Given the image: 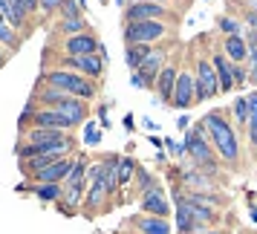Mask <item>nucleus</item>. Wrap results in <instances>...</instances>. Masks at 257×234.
Instances as JSON below:
<instances>
[{"instance_id": "nucleus-1", "label": "nucleus", "mask_w": 257, "mask_h": 234, "mask_svg": "<svg viewBox=\"0 0 257 234\" xmlns=\"http://www.w3.org/2000/svg\"><path fill=\"white\" fill-rule=\"evenodd\" d=\"M202 130H208V136L214 139V148L222 153V159H228V162L240 159V142L234 136L231 125L220 113H208V116L202 119Z\"/></svg>"}, {"instance_id": "nucleus-2", "label": "nucleus", "mask_w": 257, "mask_h": 234, "mask_svg": "<svg viewBox=\"0 0 257 234\" xmlns=\"http://www.w3.org/2000/svg\"><path fill=\"white\" fill-rule=\"evenodd\" d=\"M47 84L52 90H61L67 95H78V98H93V81H87L84 75L78 72H64V70H55L47 75Z\"/></svg>"}, {"instance_id": "nucleus-3", "label": "nucleus", "mask_w": 257, "mask_h": 234, "mask_svg": "<svg viewBox=\"0 0 257 234\" xmlns=\"http://www.w3.org/2000/svg\"><path fill=\"white\" fill-rule=\"evenodd\" d=\"M41 98H44L52 110H61L72 125H78V122L87 116V107H84V101L78 95H67V93H61V90H47Z\"/></svg>"}, {"instance_id": "nucleus-4", "label": "nucleus", "mask_w": 257, "mask_h": 234, "mask_svg": "<svg viewBox=\"0 0 257 234\" xmlns=\"http://www.w3.org/2000/svg\"><path fill=\"white\" fill-rule=\"evenodd\" d=\"M197 101H208L220 93V78H217V70H214V61H197Z\"/></svg>"}, {"instance_id": "nucleus-5", "label": "nucleus", "mask_w": 257, "mask_h": 234, "mask_svg": "<svg viewBox=\"0 0 257 234\" xmlns=\"http://www.w3.org/2000/svg\"><path fill=\"white\" fill-rule=\"evenodd\" d=\"M165 35V26L159 21H139V24H127L124 26V41L127 47H136V44H153Z\"/></svg>"}, {"instance_id": "nucleus-6", "label": "nucleus", "mask_w": 257, "mask_h": 234, "mask_svg": "<svg viewBox=\"0 0 257 234\" xmlns=\"http://www.w3.org/2000/svg\"><path fill=\"white\" fill-rule=\"evenodd\" d=\"M72 142L64 136L58 142H38V145H26L21 148V159H38V156H61L64 151H70Z\"/></svg>"}, {"instance_id": "nucleus-7", "label": "nucleus", "mask_w": 257, "mask_h": 234, "mask_svg": "<svg viewBox=\"0 0 257 234\" xmlns=\"http://www.w3.org/2000/svg\"><path fill=\"white\" fill-rule=\"evenodd\" d=\"M185 151L197 165H205V168L214 165V153H211L208 142L202 139V133H185Z\"/></svg>"}, {"instance_id": "nucleus-8", "label": "nucleus", "mask_w": 257, "mask_h": 234, "mask_svg": "<svg viewBox=\"0 0 257 234\" xmlns=\"http://www.w3.org/2000/svg\"><path fill=\"white\" fill-rule=\"evenodd\" d=\"M165 15L162 3H130L124 9V21L127 24H139V21H156Z\"/></svg>"}, {"instance_id": "nucleus-9", "label": "nucleus", "mask_w": 257, "mask_h": 234, "mask_svg": "<svg viewBox=\"0 0 257 234\" xmlns=\"http://www.w3.org/2000/svg\"><path fill=\"white\" fill-rule=\"evenodd\" d=\"M197 101V78H191V72H179L174 90V104L176 107H191Z\"/></svg>"}, {"instance_id": "nucleus-10", "label": "nucleus", "mask_w": 257, "mask_h": 234, "mask_svg": "<svg viewBox=\"0 0 257 234\" xmlns=\"http://www.w3.org/2000/svg\"><path fill=\"white\" fill-rule=\"evenodd\" d=\"M32 119H35V128H49V130H70L72 122L61 110H52V107H47V110H38V113H32Z\"/></svg>"}, {"instance_id": "nucleus-11", "label": "nucleus", "mask_w": 257, "mask_h": 234, "mask_svg": "<svg viewBox=\"0 0 257 234\" xmlns=\"http://www.w3.org/2000/svg\"><path fill=\"white\" fill-rule=\"evenodd\" d=\"M72 165H75V162H70V159H61V162L49 165V168H44V171H38L35 179L41 182V185H55V182H64V179L70 176Z\"/></svg>"}, {"instance_id": "nucleus-12", "label": "nucleus", "mask_w": 257, "mask_h": 234, "mask_svg": "<svg viewBox=\"0 0 257 234\" xmlns=\"http://www.w3.org/2000/svg\"><path fill=\"white\" fill-rule=\"evenodd\" d=\"M64 67H72L75 72H84V75H93V78H98L101 75V61H98V55H67V61H64Z\"/></svg>"}, {"instance_id": "nucleus-13", "label": "nucleus", "mask_w": 257, "mask_h": 234, "mask_svg": "<svg viewBox=\"0 0 257 234\" xmlns=\"http://www.w3.org/2000/svg\"><path fill=\"white\" fill-rule=\"evenodd\" d=\"M64 49H67V55H95V49H98V41H95L93 35H70L67 38V44H64Z\"/></svg>"}, {"instance_id": "nucleus-14", "label": "nucleus", "mask_w": 257, "mask_h": 234, "mask_svg": "<svg viewBox=\"0 0 257 234\" xmlns=\"http://www.w3.org/2000/svg\"><path fill=\"white\" fill-rule=\"evenodd\" d=\"M142 211H145V214H153V217H168L171 205H168V199L162 197L159 188H151V191L142 197Z\"/></svg>"}, {"instance_id": "nucleus-15", "label": "nucleus", "mask_w": 257, "mask_h": 234, "mask_svg": "<svg viewBox=\"0 0 257 234\" xmlns=\"http://www.w3.org/2000/svg\"><path fill=\"white\" fill-rule=\"evenodd\" d=\"M176 78H179L176 67H165V70L159 72V78H156V90H159V98H162V101H171V104H174Z\"/></svg>"}, {"instance_id": "nucleus-16", "label": "nucleus", "mask_w": 257, "mask_h": 234, "mask_svg": "<svg viewBox=\"0 0 257 234\" xmlns=\"http://www.w3.org/2000/svg\"><path fill=\"white\" fill-rule=\"evenodd\" d=\"M214 70L220 78V93L234 87V61H228V55H214Z\"/></svg>"}, {"instance_id": "nucleus-17", "label": "nucleus", "mask_w": 257, "mask_h": 234, "mask_svg": "<svg viewBox=\"0 0 257 234\" xmlns=\"http://www.w3.org/2000/svg\"><path fill=\"white\" fill-rule=\"evenodd\" d=\"M162 64H165V52H162V49H153L151 55L145 58V64L139 67V72L145 75V78H148V84H151L153 78H159V72L165 70Z\"/></svg>"}, {"instance_id": "nucleus-18", "label": "nucleus", "mask_w": 257, "mask_h": 234, "mask_svg": "<svg viewBox=\"0 0 257 234\" xmlns=\"http://www.w3.org/2000/svg\"><path fill=\"white\" fill-rule=\"evenodd\" d=\"M225 55H228V61L240 64V61L248 58V44L240 35H228L225 38Z\"/></svg>"}, {"instance_id": "nucleus-19", "label": "nucleus", "mask_w": 257, "mask_h": 234, "mask_svg": "<svg viewBox=\"0 0 257 234\" xmlns=\"http://www.w3.org/2000/svg\"><path fill=\"white\" fill-rule=\"evenodd\" d=\"M194 225H197V217L191 211V202L188 199H179V205H176V228L182 234H188V228H194Z\"/></svg>"}, {"instance_id": "nucleus-20", "label": "nucleus", "mask_w": 257, "mask_h": 234, "mask_svg": "<svg viewBox=\"0 0 257 234\" xmlns=\"http://www.w3.org/2000/svg\"><path fill=\"white\" fill-rule=\"evenodd\" d=\"M139 228L145 234H171V228H168V217H153V214H145V217H142Z\"/></svg>"}, {"instance_id": "nucleus-21", "label": "nucleus", "mask_w": 257, "mask_h": 234, "mask_svg": "<svg viewBox=\"0 0 257 234\" xmlns=\"http://www.w3.org/2000/svg\"><path fill=\"white\" fill-rule=\"evenodd\" d=\"M151 52H153L151 44H136V47H127V52H124V61H127L130 70H139L142 64H145V58H148Z\"/></svg>"}, {"instance_id": "nucleus-22", "label": "nucleus", "mask_w": 257, "mask_h": 234, "mask_svg": "<svg viewBox=\"0 0 257 234\" xmlns=\"http://www.w3.org/2000/svg\"><path fill=\"white\" fill-rule=\"evenodd\" d=\"M64 139L61 130H49V128H35L29 133V145H38V142H58Z\"/></svg>"}, {"instance_id": "nucleus-23", "label": "nucleus", "mask_w": 257, "mask_h": 234, "mask_svg": "<svg viewBox=\"0 0 257 234\" xmlns=\"http://www.w3.org/2000/svg\"><path fill=\"white\" fill-rule=\"evenodd\" d=\"M0 41H3V44H9V47H18V44H21L18 35H15V26L3 24V15H0Z\"/></svg>"}, {"instance_id": "nucleus-24", "label": "nucleus", "mask_w": 257, "mask_h": 234, "mask_svg": "<svg viewBox=\"0 0 257 234\" xmlns=\"http://www.w3.org/2000/svg\"><path fill=\"white\" fill-rule=\"evenodd\" d=\"M133 171H136L133 159H127V156H124V159L118 162V182H121V185H127V182H130V174H133Z\"/></svg>"}, {"instance_id": "nucleus-25", "label": "nucleus", "mask_w": 257, "mask_h": 234, "mask_svg": "<svg viewBox=\"0 0 257 234\" xmlns=\"http://www.w3.org/2000/svg\"><path fill=\"white\" fill-rule=\"evenodd\" d=\"M234 116H237L240 125L248 122V116H251V110H248V98H237V101H234Z\"/></svg>"}, {"instance_id": "nucleus-26", "label": "nucleus", "mask_w": 257, "mask_h": 234, "mask_svg": "<svg viewBox=\"0 0 257 234\" xmlns=\"http://www.w3.org/2000/svg\"><path fill=\"white\" fill-rule=\"evenodd\" d=\"M81 179H84V162H75L72 165L70 176H67V185L70 188H81Z\"/></svg>"}, {"instance_id": "nucleus-27", "label": "nucleus", "mask_w": 257, "mask_h": 234, "mask_svg": "<svg viewBox=\"0 0 257 234\" xmlns=\"http://www.w3.org/2000/svg\"><path fill=\"white\" fill-rule=\"evenodd\" d=\"M67 35H81L84 32V21L81 18H72V21H64V26H61Z\"/></svg>"}, {"instance_id": "nucleus-28", "label": "nucleus", "mask_w": 257, "mask_h": 234, "mask_svg": "<svg viewBox=\"0 0 257 234\" xmlns=\"http://www.w3.org/2000/svg\"><path fill=\"white\" fill-rule=\"evenodd\" d=\"M38 194L44 199H55L61 194V188H58V182H55V185H38Z\"/></svg>"}, {"instance_id": "nucleus-29", "label": "nucleus", "mask_w": 257, "mask_h": 234, "mask_svg": "<svg viewBox=\"0 0 257 234\" xmlns=\"http://www.w3.org/2000/svg\"><path fill=\"white\" fill-rule=\"evenodd\" d=\"M248 142L257 148V110H251V116H248Z\"/></svg>"}, {"instance_id": "nucleus-30", "label": "nucleus", "mask_w": 257, "mask_h": 234, "mask_svg": "<svg viewBox=\"0 0 257 234\" xmlns=\"http://www.w3.org/2000/svg\"><path fill=\"white\" fill-rule=\"evenodd\" d=\"M9 3H12V9L18 12V18L26 24V15H29V9H26V0H9Z\"/></svg>"}, {"instance_id": "nucleus-31", "label": "nucleus", "mask_w": 257, "mask_h": 234, "mask_svg": "<svg viewBox=\"0 0 257 234\" xmlns=\"http://www.w3.org/2000/svg\"><path fill=\"white\" fill-rule=\"evenodd\" d=\"M61 9H64V15H67V21H72V18H78V6H75L72 0H64V6H61Z\"/></svg>"}, {"instance_id": "nucleus-32", "label": "nucleus", "mask_w": 257, "mask_h": 234, "mask_svg": "<svg viewBox=\"0 0 257 234\" xmlns=\"http://www.w3.org/2000/svg\"><path fill=\"white\" fill-rule=\"evenodd\" d=\"M245 44H248V55L257 61V32H254V29H251V35H248V41H245Z\"/></svg>"}, {"instance_id": "nucleus-33", "label": "nucleus", "mask_w": 257, "mask_h": 234, "mask_svg": "<svg viewBox=\"0 0 257 234\" xmlns=\"http://www.w3.org/2000/svg\"><path fill=\"white\" fill-rule=\"evenodd\" d=\"M220 26L225 29V32H228V35H237V32H240V26L234 24V21H228V18H222V21H220Z\"/></svg>"}, {"instance_id": "nucleus-34", "label": "nucleus", "mask_w": 257, "mask_h": 234, "mask_svg": "<svg viewBox=\"0 0 257 234\" xmlns=\"http://www.w3.org/2000/svg\"><path fill=\"white\" fill-rule=\"evenodd\" d=\"M98 139H101V136H98V128L90 122V125H87V142H90V145H95Z\"/></svg>"}, {"instance_id": "nucleus-35", "label": "nucleus", "mask_w": 257, "mask_h": 234, "mask_svg": "<svg viewBox=\"0 0 257 234\" xmlns=\"http://www.w3.org/2000/svg\"><path fill=\"white\" fill-rule=\"evenodd\" d=\"M41 6H44V12H52V9L64 6V0H41Z\"/></svg>"}, {"instance_id": "nucleus-36", "label": "nucleus", "mask_w": 257, "mask_h": 234, "mask_svg": "<svg viewBox=\"0 0 257 234\" xmlns=\"http://www.w3.org/2000/svg\"><path fill=\"white\" fill-rule=\"evenodd\" d=\"M133 87H136V90H145V87H148V78H145L142 72H133Z\"/></svg>"}, {"instance_id": "nucleus-37", "label": "nucleus", "mask_w": 257, "mask_h": 234, "mask_svg": "<svg viewBox=\"0 0 257 234\" xmlns=\"http://www.w3.org/2000/svg\"><path fill=\"white\" fill-rule=\"evenodd\" d=\"M243 78H245L243 67H240V64H234V84H243Z\"/></svg>"}, {"instance_id": "nucleus-38", "label": "nucleus", "mask_w": 257, "mask_h": 234, "mask_svg": "<svg viewBox=\"0 0 257 234\" xmlns=\"http://www.w3.org/2000/svg\"><path fill=\"white\" fill-rule=\"evenodd\" d=\"M38 6H41V0H26V9H29V12H35Z\"/></svg>"}, {"instance_id": "nucleus-39", "label": "nucleus", "mask_w": 257, "mask_h": 234, "mask_svg": "<svg viewBox=\"0 0 257 234\" xmlns=\"http://www.w3.org/2000/svg\"><path fill=\"white\" fill-rule=\"evenodd\" d=\"M248 24H251V29L257 32V12H251V15H248Z\"/></svg>"}, {"instance_id": "nucleus-40", "label": "nucleus", "mask_w": 257, "mask_h": 234, "mask_svg": "<svg viewBox=\"0 0 257 234\" xmlns=\"http://www.w3.org/2000/svg\"><path fill=\"white\" fill-rule=\"evenodd\" d=\"M130 3H165V0H130Z\"/></svg>"}, {"instance_id": "nucleus-41", "label": "nucleus", "mask_w": 257, "mask_h": 234, "mask_svg": "<svg viewBox=\"0 0 257 234\" xmlns=\"http://www.w3.org/2000/svg\"><path fill=\"white\" fill-rule=\"evenodd\" d=\"M191 234H214V231H191Z\"/></svg>"}, {"instance_id": "nucleus-42", "label": "nucleus", "mask_w": 257, "mask_h": 234, "mask_svg": "<svg viewBox=\"0 0 257 234\" xmlns=\"http://www.w3.org/2000/svg\"><path fill=\"white\" fill-rule=\"evenodd\" d=\"M0 67H3V52H0Z\"/></svg>"}, {"instance_id": "nucleus-43", "label": "nucleus", "mask_w": 257, "mask_h": 234, "mask_svg": "<svg viewBox=\"0 0 257 234\" xmlns=\"http://www.w3.org/2000/svg\"><path fill=\"white\" fill-rule=\"evenodd\" d=\"M254 12H257V0H254Z\"/></svg>"}]
</instances>
